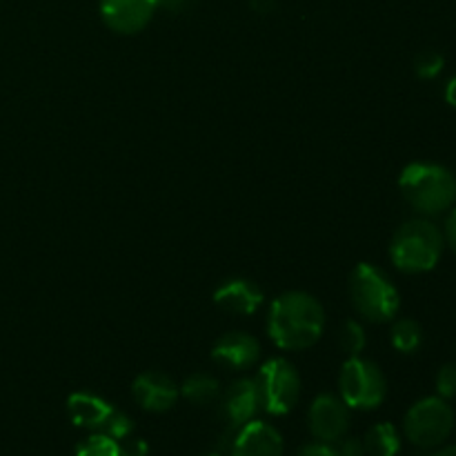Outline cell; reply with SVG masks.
I'll return each instance as SVG.
<instances>
[{
    "mask_svg": "<svg viewBox=\"0 0 456 456\" xmlns=\"http://www.w3.org/2000/svg\"><path fill=\"white\" fill-rule=\"evenodd\" d=\"M263 298H265L263 289L249 279H230L218 285L214 292V303L223 312L240 316L254 314L263 305Z\"/></svg>",
    "mask_w": 456,
    "mask_h": 456,
    "instance_id": "cell-13",
    "label": "cell"
},
{
    "mask_svg": "<svg viewBox=\"0 0 456 456\" xmlns=\"http://www.w3.org/2000/svg\"><path fill=\"white\" fill-rule=\"evenodd\" d=\"M363 448L370 456H396L401 450V436L392 423H377L365 435Z\"/></svg>",
    "mask_w": 456,
    "mask_h": 456,
    "instance_id": "cell-16",
    "label": "cell"
},
{
    "mask_svg": "<svg viewBox=\"0 0 456 456\" xmlns=\"http://www.w3.org/2000/svg\"><path fill=\"white\" fill-rule=\"evenodd\" d=\"M111 410L114 408L105 399L89 395V392H74L67 399V412H69L74 426L87 428V430H101Z\"/></svg>",
    "mask_w": 456,
    "mask_h": 456,
    "instance_id": "cell-15",
    "label": "cell"
},
{
    "mask_svg": "<svg viewBox=\"0 0 456 456\" xmlns=\"http://www.w3.org/2000/svg\"><path fill=\"white\" fill-rule=\"evenodd\" d=\"M276 7V0H252V9L256 13H270Z\"/></svg>",
    "mask_w": 456,
    "mask_h": 456,
    "instance_id": "cell-30",
    "label": "cell"
},
{
    "mask_svg": "<svg viewBox=\"0 0 456 456\" xmlns=\"http://www.w3.org/2000/svg\"><path fill=\"white\" fill-rule=\"evenodd\" d=\"M338 456H365L363 441L361 439H346L343 441L341 450H337Z\"/></svg>",
    "mask_w": 456,
    "mask_h": 456,
    "instance_id": "cell-28",
    "label": "cell"
},
{
    "mask_svg": "<svg viewBox=\"0 0 456 456\" xmlns=\"http://www.w3.org/2000/svg\"><path fill=\"white\" fill-rule=\"evenodd\" d=\"M405 436L417 448H436L454 430V410L441 396H428L408 410L403 421Z\"/></svg>",
    "mask_w": 456,
    "mask_h": 456,
    "instance_id": "cell-7",
    "label": "cell"
},
{
    "mask_svg": "<svg viewBox=\"0 0 456 456\" xmlns=\"http://www.w3.org/2000/svg\"><path fill=\"white\" fill-rule=\"evenodd\" d=\"M76 456H120V452L118 444H116L114 439H110L107 435L98 432V435H92L85 444L78 445Z\"/></svg>",
    "mask_w": 456,
    "mask_h": 456,
    "instance_id": "cell-21",
    "label": "cell"
},
{
    "mask_svg": "<svg viewBox=\"0 0 456 456\" xmlns=\"http://www.w3.org/2000/svg\"><path fill=\"white\" fill-rule=\"evenodd\" d=\"M205 456H218V454H205Z\"/></svg>",
    "mask_w": 456,
    "mask_h": 456,
    "instance_id": "cell-32",
    "label": "cell"
},
{
    "mask_svg": "<svg viewBox=\"0 0 456 456\" xmlns=\"http://www.w3.org/2000/svg\"><path fill=\"white\" fill-rule=\"evenodd\" d=\"M399 190L421 216H439L456 203V176L439 163H410L401 172Z\"/></svg>",
    "mask_w": 456,
    "mask_h": 456,
    "instance_id": "cell-3",
    "label": "cell"
},
{
    "mask_svg": "<svg viewBox=\"0 0 456 456\" xmlns=\"http://www.w3.org/2000/svg\"><path fill=\"white\" fill-rule=\"evenodd\" d=\"M444 67H445L444 53L435 52V49H426V52L419 53L417 61H414V71H417L419 78L423 80L436 78V76L444 71Z\"/></svg>",
    "mask_w": 456,
    "mask_h": 456,
    "instance_id": "cell-20",
    "label": "cell"
},
{
    "mask_svg": "<svg viewBox=\"0 0 456 456\" xmlns=\"http://www.w3.org/2000/svg\"><path fill=\"white\" fill-rule=\"evenodd\" d=\"M350 298L354 310L370 323H387L401 310V294L390 276L377 265L359 263L350 276Z\"/></svg>",
    "mask_w": 456,
    "mask_h": 456,
    "instance_id": "cell-4",
    "label": "cell"
},
{
    "mask_svg": "<svg viewBox=\"0 0 456 456\" xmlns=\"http://www.w3.org/2000/svg\"><path fill=\"white\" fill-rule=\"evenodd\" d=\"M159 3L156 0H101L98 12L102 22L111 31L123 36L138 34L154 18Z\"/></svg>",
    "mask_w": 456,
    "mask_h": 456,
    "instance_id": "cell-8",
    "label": "cell"
},
{
    "mask_svg": "<svg viewBox=\"0 0 456 456\" xmlns=\"http://www.w3.org/2000/svg\"><path fill=\"white\" fill-rule=\"evenodd\" d=\"M118 452L120 456H147L150 445L142 439H136V436H127V439L118 441Z\"/></svg>",
    "mask_w": 456,
    "mask_h": 456,
    "instance_id": "cell-24",
    "label": "cell"
},
{
    "mask_svg": "<svg viewBox=\"0 0 456 456\" xmlns=\"http://www.w3.org/2000/svg\"><path fill=\"white\" fill-rule=\"evenodd\" d=\"M435 456H456V445H450V448L441 450V452L435 454Z\"/></svg>",
    "mask_w": 456,
    "mask_h": 456,
    "instance_id": "cell-31",
    "label": "cell"
},
{
    "mask_svg": "<svg viewBox=\"0 0 456 456\" xmlns=\"http://www.w3.org/2000/svg\"><path fill=\"white\" fill-rule=\"evenodd\" d=\"M254 381L258 387L261 408L274 417L292 412L301 396V377L288 359L265 361Z\"/></svg>",
    "mask_w": 456,
    "mask_h": 456,
    "instance_id": "cell-6",
    "label": "cell"
},
{
    "mask_svg": "<svg viewBox=\"0 0 456 456\" xmlns=\"http://www.w3.org/2000/svg\"><path fill=\"white\" fill-rule=\"evenodd\" d=\"M325 310L312 294L292 289L276 297L267 314V334L281 350L301 352L323 337Z\"/></svg>",
    "mask_w": 456,
    "mask_h": 456,
    "instance_id": "cell-1",
    "label": "cell"
},
{
    "mask_svg": "<svg viewBox=\"0 0 456 456\" xmlns=\"http://www.w3.org/2000/svg\"><path fill=\"white\" fill-rule=\"evenodd\" d=\"M312 435L323 444L338 441L350 426V408L343 403L341 396L321 395L312 401L310 414H307Z\"/></svg>",
    "mask_w": 456,
    "mask_h": 456,
    "instance_id": "cell-9",
    "label": "cell"
},
{
    "mask_svg": "<svg viewBox=\"0 0 456 456\" xmlns=\"http://www.w3.org/2000/svg\"><path fill=\"white\" fill-rule=\"evenodd\" d=\"M444 96H445V102H448L450 107H454V110H456V74L448 80V85H445Z\"/></svg>",
    "mask_w": 456,
    "mask_h": 456,
    "instance_id": "cell-29",
    "label": "cell"
},
{
    "mask_svg": "<svg viewBox=\"0 0 456 456\" xmlns=\"http://www.w3.org/2000/svg\"><path fill=\"white\" fill-rule=\"evenodd\" d=\"M212 359L214 363L239 372V370L252 368L261 359V346L248 332H227L214 343Z\"/></svg>",
    "mask_w": 456,
    "mask_h": 456,
    "instance_id": "cell-11",
    "label": "cell"
},
{
    "mask_svg": "<svg viewBox=\"0 0 456 456\" xmlns=\"http://www.w3.org/2000/svg\"><path fill=\"white\" fill-rule=\"evenodd\" d=\"M156 3H159V9H165V12L183 13L194 7L196 0H156Z\"/></svg>",
    "mask_w": 456,
    "mask_h": 456,
    "instance_id": "cell-25",
    "label": "cell"
},
{
    "mask_svg": "<svg viewBox=\"0 0 456 456\" xmlns=\"http://www.w3.org/2000/svg\"><path fill=\"white\" fill-rule=\"evenodd\" d=\"M338 341H341V350L346 352L347 359H352V356H361V352L365 350V343H368V337H365L363 325L359 321L350 319L343 323Z\"/></svg>",
    "mask_w": 456,
    "mask_h": 456,
    "instance_id": "cell-19",
    "label": "cell"
},
{
    "mask_svg": "<svg viewBox=\"0 0 456 456\" xmlns=\"http://www.w3.org/2000/svg\"><path fill=\"white\" fill-rule=\"evenodd\" d=\"M338 392L347 408L374 410L387 396L386 374L374 361L352 356L343 363L338 374Z\"/></svg>",
    "mask_w": 456,
    "mask_h": 456,
    "instance_id": "cell-5",
    "label": "cell"
},
{
    "mask_svg": "<svg viewBox=\"0 0 456 456\" xmlns=\"http://www.w3.org/2000/svg\"><path fill=\"white\" fill-rule=\"evenodd\" d=\"M181 395L194 405H209L221 396V383L209 374H191L181 386Z\"/></svg>",
    "mask_w": 456,
    "mask_h": 456,
    "instance_id": "cell-17",
    "label": "cell"
},
{
    "mask_svg": "<svg viewBox=\"0 0 456 456\" xmlns=\"http://www.w3.org/2000/svg\"><path fill=\"white\" fill-rule=\"evenodd\" d=\"M423 343V328L414 319H399L392 325V346L401 354H414Z\"/></svg>",
    "mask_w": 456,
    "mask_h": 456,
    "instance_id": "cell-18",
    "label": "cell"
},
{
    "mask_svg": "<svg viewBox=\"0 0 456 456\" xmlns=\"http://www.w3.org/2000/svg\"><path fill=\"white\" fill-rule=\"evenodd\" d=\"M298 456H338V452L332 448V445H328V444H323V441H321V444L305 445V448L301 450V454H298Z\"/></svg>",
    "mask_w": 456,
    "mask_h": 456,
    "instance_id": "cell-26",
    "label": "cell"
},
{
    "mask_svg": "<svg viewBox=\"0 0 456 456\" xmlns=\"http://www.w3.org/2000/svg\"><path fill=\"white\" fill-rule=\"evenodd\" d=\"M444 239H445V245H450V249L456 254V209H452L450 216L445 218Z\"/></svg>",
    "mask_w": 456,
    "mask_h": 456,
    "instance_id": "cell-27",
    "label": "cell"
},
{
    "mask_svg": "<svg viewBox=\"0 0 456 456\" xmlns=\"http://www.w3.org/2000/svg\"><path fill=\"white\" fill-rule=\"evenodd\" d=\"M436 392L441 399H456V363H445L436 374Z\"/></svg>",
    "mask_w": 456,
    "mask_h": 456,
    "instance_id": "cell-23",
    "label": "cell"
},
{
    "mask_svg": "<svg viewBox=\"0 0 456 456\" xmlns=\"http://www.w3.org/2000/svg\"><path fill=\"white\" fill-rule=\"evenodd\" d=\"M134 401L147 412H167L176 405L181 387L174 383L172 377L159 370H147L134 379L132 386Z\"/></svg>",
    "mask_w": 456,
    "mask_h": 456,
    "instance_id": "cell-10",
    "label": "cell"
},
{
    "mask_svg": "<svg viewBox=\"0 0 456 456\" xmlns=\"http://www.w3.org/2000/svg\"><path fill=\"white\" fill-rule=\"evenodd\" d=\"M223 410L225 417L234 428L245 426L254 419V414L261 410V399H258V387L254 379H239L227 387L223 396Z\"/></svg>",
    "mask_w": 456,
    "mask_h": 456,
    "instance_id": "cell-14",
    "label": "cell"
},
{
    "mask_svg": "<svg viewBox=\"0 0 456 456\" xmlns=\"http://www.w3.org/2000/svg\"><path fill=\"white\" fill-rule=\"evenodd\" d=\"M101 432H102V435L110 436V439H114L116 444H118V441H123V439H127V436H132L134 421L125 412H118V410H111L110 417H107V421L102 423Z\"/></svg>",
    "mask_w": 456,
    "mask_h": 456,
    "instance_id": "cell-22",
    "label": "cell"
},
{
    "mask_svg": "<svg viewBox=\"0 0 456 456\" xmlns=\"http://www.w3.org/2000/svg\"><path fill=\"white\" fill-rule=\"evenodd\" d=\"M444 249V230L428 216L412 218L392 236L390 261L403 274H426L439 265Z\"/></svg>",
    "mask_w": 456,
    "mask_h": 456,
    "instance_id": "cell-2",
    "label": "cell"
},
{
    "mask_svg": "<svg viewBox=\"0 0 456 456\" xmlns=\"http://www.w3.org/2000/svg\"><path fill=\"white\" fill-rule=\"evenodd\" d=\"M232 456H283V436L270 423L252 419L240 426Z\"/></svg>",
    "mask_w": 456,
    "mask_h": 456,
    "instance_id": "cell-12",
    "label": "cell"
}]
</instances>
